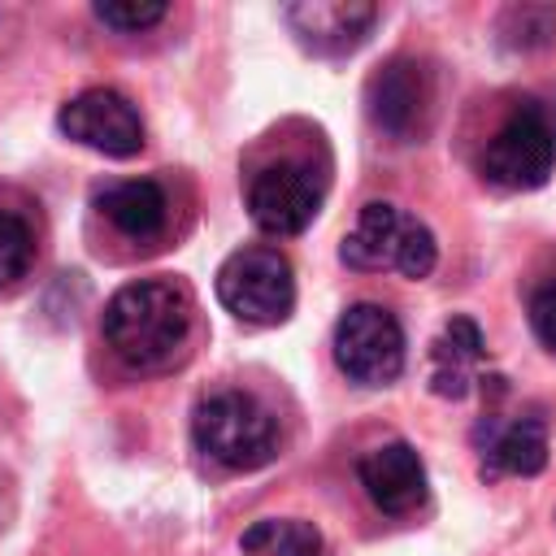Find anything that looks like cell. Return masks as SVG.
Listing matches in <instances>:
<instances>
[{"label": "cell", "instance_id": "1", "mask_svg": "<svg viewBox=\"0 0 556 556\" xmlns=\"http://www.w3.org/2000/svg\"><path fill=\"white\" fill-rule=\"evenodd\" d=\"M195 321V300L174 278H139L113 291L104 304V339L113 356L135 374H161L182 361Z\"/></svg>", "mask_w": 556, "mask_h": 556}, {"label": "cell", "instance_id": "2", "mask_svg": "<svg viewBox=\"0 0 556 556\" xmlns=\"http://www.w3.org/2000/svg\"><path fill=\"white\" fill-rule=\"evenodd\" d=\"M191 439L195 447L222 465V469H235V473H248V469H261L278 456V421L274 413L248 395V391H213L195 404L191 413Z\"/></svg>", "mask_w": 556, "mask_h": 556}, {"label": "cell", "instance_id": "3", "mask_svg": "<svg viewBox=\"0 0 556 556\" xmlns=\"http://www.w3.org/2000/svg\"><path fill=\"white\" fill-rule=\"evenodd\" d=\"M339 256L348 269H361V274L395 269L404 278H426L439 261V243L421 217H413L387 200H369L356 213V226L343 235Z\"/></svg>", "mask_w": 556, "mask_h": 556}, {"label": "cell", "instance_id": "4", "mask_svg": "<svg viewBox=\"0 0 556 556\" xmlns=\"http://www.w3.org/2000/svg\"><path fill=\"white\" fill-rule=\"evenodd\" d=\"M556 169V126L534 100H521L478 152V174L500 191H534Z\"/></svg>", "mask_w": 556, "mask_h": 556}, {"label": "cell", "instance_id": "5", "mask_svg": "<svg viewBox=\"0 0 556 556\" xmlns=\"http://www.w3.org/2000/svg\"><path fill=\"white\" fill-rule=\"evenodd\" d=\"M217 300L252 326L287 321L295 308V269L278 248H239L217 269Z\"/></svg>", "mask_w": 556, "mask_h": 556}, {"label": "cell", "instance_id": "6", "mask_svg": "<svg viewBox=\"0 0 556 556\" xmlns=\"http://www.w3.org/2000/svg\"><path fill=\"white\" fill-rule=\"evenodd\" d=\"M334 365L356 387H387L404 369V330L382 304H352L334 321Z\"/></svg>", "mask_w": 556, "mask_h": 556}, {"label": "cell", "instance_id": "7", "mask_svg": "<svg viewBox=\"0 0 556 556\" xmlns=\"http://www.w3.org/2000/svg\"><path fill=\"white\" fill-rule=\"evenodd\" d=\"M326 200V178L308 161H269L248 182V213L265 235H300Z\"/></svg>", "mask_w": 556, "mask_h": 556}, {"label": "cell", "instance_id": "8", "mask_svg": "<svg viewBox=\"0 0 556 556\" xmlns=\"http://www.w3.org/2000/svg\"><path fill=\"white\" fill-rule=\"evenodd\" d=\"M365 113L378 130H387L400 143L421 139L430 117H434V78H430V70L413 56H395V61L378 65L365 83Z\"/></svg>", "mask_w": 556, "mask_h": 556}, {"label": "cell", "instance_id": "9", "mask_svg": "<svg viewBox=\"0 0 556 556\" xmlns=\"http://www.w3.org/2000/svg\"><path fill=\"white\" fill-rule=\"evenodd\" d=\"M56 126L74 143H83L100 156H113V161H126L143 148V117L113 87H87L74 100H65L56 113Z\"/></svg>", "mask_w": 556, "mask_h": 556}, {"label": "cell", "instance_id": "10", "mask_svg": "<svg viewBox=\"0 0 556 556\" xmlns=\"http://www.w3.org/2000/svg\"><path fill=\"white\" fill-rule=\"evenodd\" d=\"M482 478H534L547 465V417L539 408L517 417H482L473 430Z\"/></svg>", "mask_w": 556, "mask_h": 556}, {"label": "cell", "instance_id": "11", "mask_svg": "<svg viewBox=\"0 0 556 556\" xmlns=\"http://www.w3.org/2000/svg\"><path fill=\"white\" fill-rule=\"evenodd\" d=\"M356 478H361L369 504L391 517H404L426 504V465H421L417 447L404 439L378 443L374 452H365L356 465Z\"/></svg>", "mask_w": 556, "mask_h": 556}, {"label": "cell", "instance_id": "12", "mask_svg": "<svg viewBox=\"0 0 556 556\" xmlns=\"http://www.w3.org/2000/svg\"><path fill=\"white\" fill-rule=\"evenodd\" d=\"M291 35L317 52V56H343L352 52L369 26L378 22V4H356V0H304L282 9Z\"/></svg>", "mask_w": 556, "mask_h": 556}, {"label": "cell", "instance_id": "13", "mask_svg": "<svg viewBox=\"0 0 556 556\" xmlns=\"http://www.w3.org/2000/svg\"><path fill=\"white\" fill-rule=\"evenodd\" d=\"M486 361V339L478 330L473 317H452L439 339L430 343V387L443 400H465L473 391V382H482L478 365Z\"/></svg>", "mask_w": 556, "mask_h": 556}, {"label": "cell", "instance_id": "14", "mask_svg": "<svg viewBox=\"0 0 556 556\" xmlns=\"http://www.w3.org/2000/svg\"><path fill=\"white\" fill-rule=\"evenodd\" d=\"M96 208L126 235V239H156L169 217V200L152 178H117L96 191Z\"/></svg>", "mask_w": 556, "mask_h": 556}, {"label": "cell", "instance_id": "15", "mask_svg": "<svg viewBox=\"0 0 556 556\" xmlns=\"http://www.w3.org/2000/svg\"><path fill=\"white\" fill-rule=\"evenodd\" d=\"M243 552L252 556H321L326 552V539L313 521H300V517H265L256 526L243 530L239 539Z\"/></svg>", "mask_w": 556, "mask_h": 556}, {"label": "cell", "instance_id": "16", "mask_svg": "<svg viewBox=\"0 0 556 556\" xmlns=\"http://www.w3.org/2000/svg\"><path fill=\"white\" fill-rule=\"evenodd\" d=\"M35 265V230L17 213H0V291L22 282Z\"/></svg>", "mask_w": 556, "mask_h": 556}, {"label": "cell", "instance_id": "17", "mask_svg": "<svg viewBox=\"0 0 556 556\" xmlns=\"http://www.w3.org/2000/svg\"><path fill=\"white\" fill-rule=\"evenodd\" d=\"M96 17L113 30H148L165 17V4H156V0H100Z\"/></svg>", "mask_w": 556, "mask_h": 556}, {"label": "cell", "instance_id": "18", "mask_svg": "<svg viewBox=\"0 0 556 556\" xmlns=\"http://www.w3.org/2000/svg\"><path fill=\"white\" fill-rule=\"evenodd\" d=\"M530 326H534L539 343L556 356V278L534 287V295H530Z\"/></svg>", "mask_w": 556, "mask_h": 556}, {"label": "cell", "instance_id": "19", "mask_svg": "<svg viewBox=\"0 0 556 556\" xmlns=\"http://www.w3.org/2000/svg\"><path fill=\"white\" fill-rule=\"evenodd\" d=\"M13 521V486H9V478L0 473V530Z\"/></svg>", "mask_w": 556, "mask_h": 556}]
</instances>
